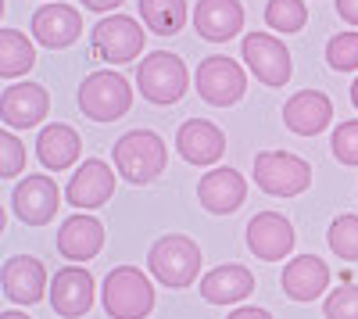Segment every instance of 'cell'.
Returning <instances> with one entry per match:
<instances>
[{
    "instance_id": "cell-13",
    "label": "cell",
    "mask_w": 358,
    "mask_h": 319,
    "mask_svg": "<svg viewBox=\"0 0 358 319\" xmlns=\"http://www.w3.org/2000/svg\"><path fill=\"white\" fill-rule=\"evenodd\" d=\"M0 283L15 305H36L47 295V269L33 255H11L0 269Z\"/></svg>"
},
{
    "instance_id": "cell-29",
    "label": "cell",
    "mask_w": 358,
    "mask_h": 319,
    "mask_svg": "<svg viewBox=\"0 0 358 319\" xmlns=\"http://www.w3.org/2000/svg\"><path fill=\"white\" fill-rule=\"evenodd\" d=\"M326 62L337 72H358V33H337L326 43Z\"/></svg>"
},
{
    "instance_id": "cell-31",
    "label": "cell",
    "mask_w": 358,
    "mask_h": 319,
    "mask_svg": "<svg viewBox=\"0 0 358 319\" xmlns=\"http://www.w3.org/2000/svg\"><path fill=\"white\" fill-rule=\"evenodd\" d=\"M330 148H334V158L344 162V165H358V119H348L334 129L330 136Z\"/></svg>"
},
{
    "instance_id": "cell-30",
    "label": "cell",
    "mask_w": 358,
    "mask_h": 319,
    "mask_svg": "<svg viewBox=\"0 0 358 319\" xmlns=\"http://www.w3.org/2000/svg\"><path fill=\"white\" fill-rule=\"evenodd\" d=\"M322 312L326 319H358V283H341L337 291H330Z\"/></svg>"
},
{
    "instance_id": "cell-32",
    "label": "cell",
    "mask_w": 358,
    "mask_h": 319,
    "mask_svg": "<svg viewBox=\"0 0 358 319\" xmlns=\"http://www.w3.org/2000/svg\"><path fill=\"white\" fill-rule=\"evenodd\" d=\"M25 165V148H22V140L15 133H0V176L11 180L18 176Z\"/></svg>"
},
{
    "instance_id": "cell-24",
    "label": "cell",
    "mask_w": 358,
    "mask_h": 319,
    "mask_svg": "<svg viewBox=\"0 0 358 319\" xmlns=\"http://www.w3.org/2000/svg\"><path fill=\"white\" fill-rule=\"evenodd\" d=\"M79 155H83V140H79V133L69 122H50V126L40 129V136H36V158L47 169L62 172V169L76 165Z\"/></svg>"
},
{
    "instance_id": "cell-14",
    "label": "cell",
    "mask_w": 358,
    "mask_h": 319,
    "mask_svg": "<svg viewBox=\"0 0 358 319\" xmlns=\"http://www.w3.org/2000/svg\"><path fill=\"white\" fill-rule=\"evenodd\" d=\"M248 248L262 262H280L294 248V226L280 212H258L248 222Z\"/></svg>"
},
{
    "instance_id": "cell-22",
    "label": "cell",
    "mask_w": 358,
    "mask_h": 319,
    "mask_svg": "<svg viewBox=\"0 0 358 319\" xmlns=\"http://www.w3.org/2000/svg\"><path fill=\"white\" fill-rule=\"evenodd\" d=\"M194 29L204 40L222 43V40L236 36L244 29V8L236 4V0H197Z\"/></svg>"
},
{
    "instance_id": "cell-36",
    "label": "cell",
    "mask_w": 358,
    "mask_h": 319,
    "mask_svg": "<svg viewBox=\"0 0 358 319\" xmlns=\"http://www.w3.org/2000/svg\"><path fill=\"white\" fill-rule=\"evenodd\" d=\"M0 319H29V316L18 312V309H8V312H0Z\"/></svg>"
},
{
    "instance_id": "cell-35",
    "label": "cell",
    "mask_w": 358,
    "mask_h": 319,
    "mask_svg": "<svg viewBox=\"0 0 358 319\" xmlns=\"http://www.w3.org/2000/svg\"><path fill=\"white\" fill-rule=\"evenodd\" d=\"M118 4H122V0H83V8H90V11H111Z\"/></svg>"
},
{
    "instance_id": "cell-12",
    "label": "cell",
    "mask_w": 358,
    "mask_h": 319,
    "mask_svg": "<svg viewBox=\"0 0 358 319\" xmlns=\"http://www.w3.org/2000/svg\"><path fill=\"white\" fill-rule=\"evenodd\" d=\"M47 111H50V94L40 83H11L0 94V119L11 129H29L43 122Z\"/></svg>"
},
{
    "instance_id": "cell-27",
    "label": "cell",
    "mask_w": 358,
    "mask_h": 319,
    "mask_svg": "<svg viewBox=\"0 0 358 319\" xmlns=\"http://www.w3.org/2000/svg\"><path fill=\"white\" fill-rule=\"evenodd\" d=\"M265 22L276 33H301L308 22V8L301 0H268L265 4Z\"/></svg>"
},
{
    "instance_id": "cell-6",
    "label": "cell",
    "mask_w": 358,
    "mask_h": 319,
    "mask_svg": "<svg viewBox=\"0 0 358 319\" xmlns=\"http://www.w3.org/2000/svg\"><path fill=\"white\" fill-rule=\"evenodd\" d=\"M255 183L273 197H297L312 183V165L290 151H262L255 158Z\"/></svg>"
},
{
    "instance_id": "cell-8",
    "label": "cell",
    "mask_w": 358,
    "mask_h": 319,
    "mask_svg": "<svg viewBox=\"0 0 358 319\" xmlns=\"http://www.w3.org/2000/svg\"><path fill=\"white\" fill-rule=\"evenodd\" d=\"M143 50V25L126 15H111L94 25V54L104 62L126 65Z\"/></svg>"
},
{
    "instance_id": "cell-1",
    "label": "cell",
    "mask_w": 358,
    "mask_h": 319,
    "mask_svg": "<svg viewBox=\"0 0 358 319\" xmlns=\"http://www.w3.org/2000/svg\"><path fill=\"white\" fill-rule=\"evenodd\" d=\"M165 162H169V148L151 129H133L115 140V169L126 183L143 187V183L158 180L165 172Z\"/></svg>"
},
{
    "instance_id": "cell-11",
    "label": "cell",
    "mask_w": 358,
    "mask_h": 319,
    "mask_svg": "<svg viewBox=\"0 0 358 319\" xmlns=\"http://www.w3.org/2000/svg\"><path fill=\"white\" fill-rule=\"evenodd\" d=\"M115 194V172L108 162H97V158H86L65 187V201L76 208H101L108 205Z\"/></svg>"
},
{
    "instance_id": "cell-34",
    "label": "cell",
    "mask_w": 358,
    "mask_h": 319,
    "mask_svg": "<svg viewBox=\"0 0 358 319\" xmlns=\"http://www.w3.org/2000/svg\"><path fill=\"white\" fill-rule=\"evenodd\" d=\"M337 15L351 25H358V0H337Z\"/></svg>"
},
{
    "instance_id": "cell-2",
    "label": "cell",
    "mask_w": 358,
    "mask_h": 319,
    "mask_svg": "<svg viewBox=\"0 0 358 319\" xmlns=\"http://www.w3.org/2000/svg\"><path fill=\"white\" fill-rule=\"evenodd\" d=\"M147 269L172 291H183L201 276V248L187 234H165L147 251Z\"/></svg>"
},
{
    "instance_id": "cell-21",
    "label": "cell",
    "mask_w": 358,
    "mask_h": 319,
    "mask_svg": "<svg viewBox=\"0 0 358 319\" xmlns=\"http://www.w3.org/2000/svg\"><path fill=\"white\" fill-rule=\"evenodd\" d=\"M251 291H255V276L241 262L215 266L208 276H201V298L212 302V305H236V302H244Z\"/></svg>"
},
{
    "instance_id": "cell-25",
    "label": "cell",
    "mask_w": 358,
    "mask_h": 319,
    "mask_svg": "<svg viewBox=\"0 0 358 319\" xmlns=\"http://www.w3.org/2000/svg\"><path fill=\"white\" fill-rule=\"evenodd\" d=\"M36 65V47L18 29H0V76L15 79Z\"/></svg>"
},
{
    "instance_id": "cell-9",
    "label": "cell",
    "mask_w": 358,
    "mask_h": 319,
    "mask_svg": "<svg viewBox=\"0 0 358 319\" xmlns=\"http://www.w3.org/2000/svg\"><path fill=\"white\" fill-rule=\"evenodd\" d=\"M244 65L258 76V83L265 86H283L290 79V50L268 33H248L244 36Z\"/></svg>"
},
{
    "instance_id": "cell-16",
    "label": "cell",
    "mask_w": 358,
    "mask_h": 319,
    "mask_svg": "<svg viewBox=\"0 0 358 319\" xmlns=\"http://www.w3.org/2000/svg\"><path fill=\"white\" fill-rule=\"evenodd\" d=\"M176 151L190 165H215L226 155V136L208 119H187L176 133Z\"/></svg>"
},
{
    "instance_id": "cell-4",
    "label": "cell",
    "mask_w": 358,
    "mask_h": 319,
    "mask_svg": "<svg viewBox=\"0 0 358 319\" xmlns=\"http://www.w3.org/2000/svg\"><path fill=\"white\" fill-rule=\"evenodd\" d=\"M187 83L190 76H187L183 57L172 50H151L136 65V86H140L143 101H151V104H176L187 94Z\"/></svg>"
},
{
    "instance_id": "cell-28",
    "label": "cell",
    "mask_w": 358,
    "mask_h": 319,
    "mask_svg": "<svg viewBox=\"0 0 358 319\" xmlns=\"http://www.w3.org/2000/svg\"><path fill=\"white\" fill-rule=\"evenodd\" d=\"M326 241H330L334 255H341L344 262H358V215H341V219H334Z\"/></svg>"
},
{
    "instance_id": "cell-7",
    "label": "cell",
    "mask_w": 358,
    "mask_h": 319,
    "mask_svg": "<svg viewBox=\"0 0 358 319\" xmlns=\"http://www.w3.org/2000/svg\"><path fill=\"white\" fill-rule=\"evenodd\" d=\"M197 94L204 104H215V108H229L244 97L248 90V76L244 69L233 62V57L226 54H212V57H204V62L197 65Z\"/></svg>"
},
{
    "instance_id": "cell-33",
    "label": "cell",
    "mask_w": 358,
    "mask_h": 319,
    "mask_svg": "<svg viewBox=\"0 0 358 319\" xmlns=\"http://www.w3.org/2000/svg\"><path fill=\"white\" fill-rule=\"evenodd\" d=\"M229 319H273L265 309H255V305H241V309H233Z\"/></svg>"
},
{
    "instance_id": "cell-17",
    "label": "cell",
    "mask_w": 358,
    "mask_h": 319,
    "mask_svg": "<svg viewBox=\"0 0 358 319\" xmlns=\"http://www.w3.org/2000/svg\"><path fill=\"white\" fill-rule=\"evenodd\" d=\"M29 29H33V40L40 47H50V50H65L79 40L83 33V18L76 8L69 4H47L33 15V22H29Z\"/></svg>"
},
{
    "instance_id": "cell-15",
    "label": "cell",
    "mask_w": 358,
    "mask_h": 319,
    "mask_svg": "<svg viewBox=\"0 0 358 319\" xmlns=\"http://www.w3.org/2000/svg\"><path fill=\"white\" fill-rule=\"evenodd\" d=\"M50 309L65 319H79L94 309V276L79 266L57 269L50 276Z\"/></svg>"
},
{
    "instance_id": "cell-20",
    "label": "cell",
    "mask_w": 358,
    "mask_h": 319,
    "mask_svg": "<svg viewBox=\"0 0 358 319\" xmlns=\"http://www.w3.org/2000/svg\"><path fill=\"white\" fill-rule=\"evenodd\" d=\"M283 295L294 302H315L326 287H330V269L319 255H297L287 262V269L280 273Z\"/></svg>"
},
{
    "instance_id": "cell-18",
    "label": "cell",
    "mask_w": 358,
    "mask_h": 319,
    "mask_svg": "<svg viewBox=\"0 0 358 319\" xmlns=\"http://www.w3.org/2000/svg\"><path fill=\"white\" fill-rule=\"evenodd\" d=\"M248 197V180L236 169H212L208 176H201L197 183V201L201 208H208L212 215H229L244 205Z\"/></svg>"
},
{
    "instance_id": "cell-3",
    "label": "cell",
    "mask_w": 358,
    "mask_h": 319,
    "mask_svg": "<svg viewBox=\"0 0 358 319\" xmlns=\"http://www.w3.org/2000/svg\"><path fill=\"white\" fill-rule=\"evenodd\" d=\"M104 309L111 319H143L155 309V287L136 266H115L104 276Z\"/></svg>"
},
{
    "instance_id": "cell-10",
    "label": "cell",
    "mask_w": 358,
    "mask_h": 319,
    "mask_svg": "<svg viewBox=\"0 0 358 319\" xmlns=\"http://www.w3.org/2000/svg\"><path fill=\"white\" fill-rule=\"evenodd\" d=\"M57 205H62V194H57V183L50 176H25L11 194V208L25 226L50 222L57 215Z\"/></svg>"
},
{
    "instance_id": "cell-5",
    "label": "cell",
    "mask_w": 358,
    "mask_h": 319,
    "mask_svg": "<svg viewBox=\"0 0 358 319\" xmlns=\"http://www.w3.org/2000/svg\"><path fill=\"white\" fill-rule=\"evenodd\" d=\"M133 104V90L126 76L118 72H94L79 83V111L94 122H115L122 119Z\"/></svg>"
},
{
    "instance_id": "cell-23",
    "label": "cell",
    "mask_w": 358,
    "mask_h": 319,
    "mask_svg": "<svg viewBox=\"0 0 358 319\" xmlns=\"http://www.w3.org/2000/svg\"><path fill=\"white\" fill-rule=\"evenodd\" d=\"M104 248V226L94 215H72L57 226V251L72 262H90Z\"/></svg>"
},
{
    "instance_id": "cell-37",
    "label": "cell",
    "mask_w": 358,
    "mask_h": 319,
    "mask_svg": "<svg viewBox=\"0 0 358 319\" xmlns=\"http://www.w3.org/2000/svg\"><path fill=\"white\" fill-rule=\"evenodd\" d=\"M351 104H355V108H358V79H355V83H351Z\"/></svg>"
},
{
    "instance_id": "cell-19",
    "label": "cell",
    "mask_w": 358,
    "mask_h": 319,
    "mask_svg": "<svg viewBox=\"0 0 358 319\" xmlns=\"http://www.w3.org/2000/svg\"><path fill=\"white\" fill-rule=\"evenodd\" d=\"M330 119H334V104H330V97L319 94V90H297L283 104V122L297 136L322 133L326 126H330Z\"/></svg>"
},
{
    "instance_id": "cell-26",
    "label": "cell",
    "mask_w": 358,
    "mask_h": 319,
    "mask_svg": "<svg viewBox=\"0 0 358 319\" xmlns=\"http://www.w3.org/2000/svg\"><path fill=\"white\" fill-rule=\"evenodd\" d=\"M143 25L158 36H176L187 25V0H140Z\"/></svg>"
}]
</instances>
